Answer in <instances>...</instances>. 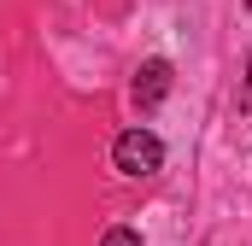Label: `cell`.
<instances>
[{"instance_id":"3957f363","label":"cell","mask_w":252,"mask_h":246,"mask_svg":"<svg viewBox=\"0 0 252 246\" xmlns=\"http://www.w3.org/2000/svg\"><path fill=\"white\" fill-rule=\"evenodd\" d=\"M100 246H141V235H135V229H106Z\"/></svg>"},{"instance_id":"277c9868","label":"cell","mask_w":252,"mask_h":246,"mask_svg":"<svg viewBox=\"0 0 252 246\" xmlns=\"http://www.w3.org/2000/svg\"><path fill=\"white\" fill-rule=\"evenodd\" d=\"M241 106H252V59H247V88H241Z\"/></svg>"},{"instance_id":"6da1fadb","label":"cell","mask_w":252,"mask_h":246,"mask_svg":"<svg viewBox=\"0 0 252 246\" xmlns=\"http://www.w3.org/2000/svg\"><path fill=\"white\" fill-rule=\"evenodd\" d=\"M112 164L135 176V182H147V176H158L164 170V141L153 135V129H124L118 141H112Z\"/></svg>"},{"instance_id":"7a4b0ae2","label":"cell","mask_w":252,"mask_h":246,"mask_svg":"<svg viewBox=\"0 0 252 246\" xmlns=\"http://www.w3.org/2000/svg\"><path fill=\"white\" fill-rule=\"evenodd\" d=\"M164 94H170V64H164V59H147L141 70H135V106L153 112Z\"/></svg>"}]
</instances>
